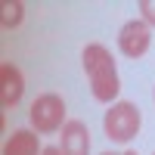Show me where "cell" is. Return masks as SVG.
<instances>
[{"mask_svg": "<svg viewBox=\"0 0 155 155\" xmlns=\"http://www.w3.org/2000/svg\"><path fill=\"white\" fill-rule=\"evenodd\" d=\"M84 71H87V81H90V93H93L96 102H112L121 90L118 81V68H115V59L112 53L102 44H87L84 47Z\"/></svg>", "mask_w": 155, "mask_h": 155, "instance_id": "cell-1", "label": "cell"}, {"mask_svg": "<svg viewBox=\"0 0 155 155\" xmlns=\"http://www.w3.org/2000/svg\"><path fill=\"white\" fill-rule=\"evenodd\" d=\"M140 124H143V115L134 102H112L106 118H102V127H106V137L115 140V143H127L134 140Z\"/></svg>", "mask_w": 155, "mask_h": 155, "instance_id": "cell-2", "label": "cell"}, {"mask_svg": "<svg viewBox=\"0 0 155 155\" xmlns=\"http://www.w3.org/2000/svg\"><path fill=\"white\" fill-rule=\"evenodd\" d=\"M28 121L37 134H53L59 127H65L62 124L65 121V102H62V96L59 93H41L28 109Z\"/></svg>", "mask_w": 155, "mask_h": 155, "instance_id": "cell-3", "label": "cell"}, {"mask_svg": "<svg viewBox=\"0 0 155 155\" xmlns=\"http://www.w3.org/2000/svg\"><path fill=\"white\" fill-rule=\"evenodd\" d=\"M149 44H152V34H149V25L143 19H130V22L121 25V31H118V50L127 59L146 56Z\"/></svg>", "mask_w": 155, "mask_h": 155, "instance_id": "cell-4", "label": "cell"}, {"mask_svg": "<svg viewBox=\"0 0 155 155\" xmlns=\"http://www.w3.org/2000/svg\"><path fill=\"white\" fill-rule=\"evenodd\" d=\"M22 93H25L22 71L12 62H3L0 65V102H3V109H16L22 102Z\"/></svg>", "mask_w": 155, "mask_h": 155, "instance_id": "cell-5", "label": "cell"}, {"mask_svg": "<svg viewBox=\"0 0 155 155\" xmlns=\"http://www.w3.org/2000/svg\"><path fill=\"white\" fill-rule=\"evenodd\" d=\"M62 155H90V130L84 121H65V127H62Z\"/></svg>", "mask_w": 155, "mask_h": 155, "instance_id": "cell-6", "label": "cell"}, {"mask_svg": "<svg viewBox=\"0 0 155 155\" xmlns=\"http://www.w3.org/2000/svg\"><path fill=\"white\" fill-rule=\"evenodd\" d=\"M37 149H41L37 134H31V130H16V134L6 140L3 155H37Z\"/></svg>", "mask_w": 155, "mask_h": 155, "instance_id": "cell-7", "label": "cell"}, {"mask_svg": "<svg viewBox=\"0 0 155 155\" xmlns=\"http://www.w3.org/2000/svg\"><path fill=\"white\" fill-rule=\"evenodd\" d=\"M0 22H3V28H16V25H22V16H25V3H19V0H3L0 3Z\"/></svg>", "mask_w": 155, "mask_h": 155, "instance_id": "cell-8", "label": "cell"}, {"mask_svg": "<svg viewBox=\"0 0 155 155\" xmlns=\"http://www.w3.org/2000/svg\"><path fill=\"white\" fill-rule=\"evenodd\" d=\"M140 12H143V22L149 28H155V0H140Z\"/></svg>", "mask_w": 155, "mask_h": 155, "instance_id": "cell-9", "label": "cell"}, {"mask_svg": "<svg viewBox=\"0 0 155 155\" xmlns=\"http://www.w3.org/2000/svg\"><path fill=\"white\" fill-rule=\"evenodd\" d=\"M44 155H62V149H59V146H47Z\"/></svg>", "mask_w": 155, "mask_h": 155, "instance_id": "cell-10", "label": "cell"}, {"mask_svg": "<svg viewBox=\"0 0 155 155\" xmlns=\"http://www.w3.org/2000/svg\"><path fill=\"white\" fill-rule=\"evenodd\" d=\"M102 155H137V152H130V149H127V152H102Z\"/></svg>", "mask_w": 155, "mask_h": 155, "instance_id": "cell-11", "label": "cell"}, {"mask_svg": "<svg viewBox=\"0 0 155 155\" xmlns=\"http://www.w3.org/2000/svg\"><path fill=\"white\" fill-rule=\"evenodd\" d=\"M152 155H155V152H152Z\"/></svg>", "mask_w": 155, "mask_h": 155, "instance_id": "cell-12", "label": "cell"}]
</instances>
